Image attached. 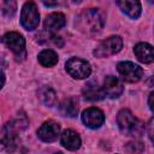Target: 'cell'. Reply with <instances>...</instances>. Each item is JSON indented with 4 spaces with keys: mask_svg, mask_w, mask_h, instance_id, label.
Masks as SVG:
<instances>
[{
    "mask_svg": "<svg viewBox=\"0 0 154 154\" xmlns=\"http://www.w3.org/2000/svg\"><path fill=\"white\" fill-rule=\"evenodd\" d=\"M102 89H103L106 96H108L111 99H117L123 93V84H122V82L117 77H114V76H107L105 78Z\"/></svg>",
    "mask_w": 154,
    "mask_h": 154,
    "instance_id": "8fae6325",
    "label": "cell"
},
{
    "mask_svg": "<svg viewBox=\"0 0 154 154\" xmlns=\"http://www.w3.org/2000/svg\"><path fill=\"white\" fill-rule=\"evenodd\" d=\"M65 69L67 73L76 79H84L89 77L91 72L89 63L81 58H71L70 60H67Z\"/></svg>",
    "mask_w": 154,
    "mask_h": 154,
    "instance_id": "5b68a950",
    "label": "cell"
},
{
    "mask_svg": "<svg viewBox=\"0 0 154 154\" xmlns=\"http://www.w3.org/2000/svg\"><path fill=\"white\" fill-rule=\"evenodd\" d=\"M82 93H83V96L89 101H99V100H102L106 96L103 89L100 88L99 84L96 82H94V81L88 82L83 87Z\"/></svg>",
    "mask_w": 154,
    "mask_h": 154,
    "instance_id": "9a60e30c",
    "label": "cell"
},
{
    "mask_svg": "<svg viewBox=\"0 0 154 154\" xmlns=\"http://www.w3.org/2000/svg\"><path fill=\"white\" fill-rule=\"evenodd\" d=\"M117 123L120 131L126 136H141L144 129V124L137 119L129 109H122L118 113Z\"/></svg>",
    "mask_w": 154,
    "mask_h": 154,
    "instance_id": "7a4b0ae2",
    "label": "cell"
},
{
    "mask_svg": "<svg viewBox=\"0 0 154 154\" xmlns=\"http://www.w3.org/2000/svg\"><path fill=\"white\" fill-rule=\"evenodd\" d=\"M60 134V125L54 120L45 122L37 130V136L43 142H54Z\"/></svg>",
    "mask_w": 154,
    "mask_h": 154,
    "instance_id": "9c48e42d",
    "label": "cell"
},
{
    "mask_svg": "<svg viewBox=\"0 0 154 154\" xmlns=\"http://www.w3.org/2000/svg\"><path fill=\"white\" fill-rule=\"evenodd\" d=\"M17 10L16 0H4L2 1V14L6 18H12Z\"/></svg>",
    "mask_w": 154,
    "mask_h": 154,
    "instance_id": "ffe728a7",
    "label": "cell"
},
{
    "mask_svg": "<svg viewBox=\"0 0 154 154\" xmlns=\"http://www.w3.org/2000/svg\"><path fill=\"white\" fill-rule=\"evenodd\" d=\"M2 42L14 53L17 60H19V58H22V60L25 58V40L20 34L16 31L6 32L2 36Z\"/></svg>",
    "mask_w": 154,
    "mask_h": 154,
    "instance_id": "8992f818",
    "label": "cell"
},
{
    "mask_svg": "<svg viewBox=\"0 0 154 154\" xmlns=\"http://www.w3.org/2000/svg\"><path fill=\"white\" fill-rule=\"evenodd\" d=\"M118 7L130 18L136 19L141 16L142 6L140 0H116Z\"/></svg>",
    "mask_w": 154,
    "mask_h": 154,
    "instance_id": "7c38bea8",
    "label": "cell"
},
{
    "mask_svg": "<svg viewBox=\"0 0 154 154\" xmlns=\"http://www.w3.org/2000/svg\"><path fill=\"white\" fill-rule=\"evenodd\" d=\"M149 2H152V4H154V0H148Z\"/></svg>",
    "mask_w": 154,
    "mask_h": 154,
    "instance_id": "d4e9b609",
    "label": "cell"
},
{
    "mask_svg": "<svg viewBox=\"0 0 154 154\" xmlns=\"http://www.w3.org/2000/svg\"><path fill=\"white\" fill-rule=\"evenodd\" d=\"M147 132H148V136L150 138V141L153 142L154 144V117L149 120L148 125H147Z\"/></svg>",
    "mask_w": 154,
    "mask_h": 154,
    "instance_id": "44dd1931",
    "label": "cell"
},
{
    "mask_svg": "<svg viewBox=\"0 0 154 154\" xmlns=\"http://www.w3.org/2000/svg\"><path fill=\"white\" fill-rule=\"evenodd\" d=\"M82 122L84 123L85 126L90 129H99L105 122V114L101 109L96 107H90L83 111Z\"/></svg>",
    "mask_w": 154,
    "mask_h": 154,
    "instance_id": "ba28073f",
    "label": "cell"
},
{
    "mask_svg": "<svg viewBox=\"0 0 154 154\" xmlns=\"http://www.w3.org/2000/svg\"><path fill=\"white\" fill-rule=\"evenodd\" d=\"M43 2H45V5H47V6H55L57 4H58V1L57 0H43Z\"/></svg>",
    "mask_w": 154,
    "mask_h": 154,
    "instance_id": "603a6c76",
    "label": "cell"
},
{
    "mask_svg": "<svg viewBox=\"0 0 154 154\" xmlns=\"http://www.w3.org/2000/svg\"><path fill=\"white\" fill-rule=\"evenodd\" d=\"M38 97L42 101V103H45L48 107H52L55 105L57 102V95L55 91L51 88V87H43L38 90Z\"/></svg>",
    "mask_w": 154,
    "mask_h": 154,
    "instance_id": "d6986e66",
    "label": "cell"
},
{
    "mask_svg": "<svg viewBox=\"0 0 154 154\" xmlns=\"http://www.w3.org/2000/svg\"><path fill=\"white\" fill-rule=\"evenodd\" d=\"M18 128L14 125V123H7L1 131V144L8 149V150H13L19 142V138L17 136V130Z\"/></svg>",
    "mask_w": 154,
    "mask_h": 154,
    "instance_id": "30bf717a",
    "label": "cell"
},
{
    "mask_svg": "<svg viewBox=\"0 0 154 154\" xmlns=\"http://www.w3.org/2000/svg\"><path fill=\"white\" fill-rule=\"evenodd\" d=\"M123 47V40L120 36H109L101 41L94 49V55L97 58H107L118 53Z\"/></svg>",
    "mask_w": 154,
    "mask_h": 154,
    "instance_id": "277c9868",
    "label": "cell"
},
{
    "mask_svg": "<svg viewBox=\"0 0 154 154\" xmlns=\"http://www.w3.org/2000/svg\"><path fill=\"white\" fill-rule=\"evenodd\" d=\"M72 2H81V0H72Z\"/></svg>",
    "mask_w": 154,
    "mask_h": 154,
    "instance_id": "cb8c5ba5",
    "label": "cell"
},
{
    "mask_svg": "<svg viewBox=\"0 0 154 154\" xmlns=\"http://www.w3.org/2000/svg\"><path fill=\"white\" fill-rule=\"evenodd\" d=\"M148 105H149L150 111L154 113V91H152V93L149 94V97H148Z\"/></svg>",
    "mask_w": 154,
    "mask_h": 154,
    "instance_id": "7402d4cb",
    "label": "cell"
},
{
    "mask_svg": "<svg viewBox=\"0 0 154 154\" xmlns=\"http://www.w3.org/2000/svg\"><path fill=\"white\" fill-rule=\"evenodd\" d=\"M134 53L136 58L144 64H150L154 61V47L146 42H140L135 46Z\"/></svg>",
    "mask_w": 154,
    "mask_h": 154,
    "instance_id": "4fadbf2b",
    "label": "cell"
},
{
    "mask_svg": "<svg viewBox=\"0 0 154 154\" xmlns=\"http://www.w3.org/2000/svg\"><path fill=\"white\" fill-rule=\"evenodd\" d=\"M65 24H66L65 16L60 12H53V13L48 14L45 19V28L48 31H57V30L61 29Z\"/></svg>",
    "mask_w": 154,
    "mask_h": 154,
    "instance_id": "2e32d148",
    "label": "cell"
},
{
    "mask_svg": "<svg viewBox=\"0 0 154 154\" xmlns=\"http://www.w3.org/2000/svg\"><path fill=\"white\" fill-rule=\"evenodd\" d=\"M59 109H60V113H61L63 116L73 118V117H76L77 113H78V102H77L73 97L65 99V100L60 103Z\"/></svg>",
    "mask_w": 154,
    "mask_h": 154,
    "instance_id": "e0dca14e",
    "label": "cell"
},
{
    "mask_svg": "<svg viewBox=\"0 0 154 154\" xmlns=\"http://www.w3.org/2000/svg\"><path fill=\"white\" fill-rule=\"evenodd\" d=\"M40 22V14L34 1H26L23 5L20 13V23L28 31H32L37 28Z\"/></svg>",
    "mask_w": 154,
    "mask_h": 154,
    "instance_id": "3957f363",
    "label": "cell"
},
{
    "mask_svg": "<svg viewBox=\"0 0 154 154\" xmlns=\"http://www.w3.org/2000/svg\"><path fill=\"white\" fill-rule=\"evenodd\" d=\"M76 25L85 35H94L101 31L105 25L103 13L99 8H89L81 12L76 19Z\"/></svg>",
    "mask_w": 154,
    "mask_h": 154,
    "instance_id": "6da1fadb",
    "label": "cell"
},
{
    "mask_svg": "<svg viewBox=\"0 0 154 154\" xmlns=\"http://www.w3.org/2000/svg\"><path fill=\"white\" fill-rule=\"evenodd\" d=\"M60 142H61L63 147H65L69 150H76V149H78L81 147V143H82L79 135L76 131L70 130V129L65 130L61 134Z\"/></svg>",
    "mask_w": 154,
    "mask_h": 154,
    "instance_id": "5bb4252c",
    "label": "cell"
},
{
    "mask_svg": "<svg viewBox=\"0 0 154 154\" xmlns=\"http://www.w3.org/2000/svg\"><path fill=\"white\" fill-rule=\"evenodd\" d=\"M117 70H118L119 75L122 76V78L125 82H129V83L138 82L142 78V75H143V70L138 65H136L131 61H120V63H118Z\"/></svg>",
    "mask_w": 154,
    "mask_h": 154,
    "instance_id": "52a82bcc",
    "label": "cell"
},
{
    "mask_svg": "<svg viewBox=\"0 0 154 154\" xmlns=\"http://www.w3.org/2000/svg\"><path fill=\"white\" fill-rule=\"evenodd\" d=\"M38 61L45 67H52L58 63V54L53 49H43L38 54Z\"/></svg>",
    "mask_w": 154,
    "mask_h": 154,
    "instance_id": "ac0fdd59",
    "label": "cell"
}]
</instances>
